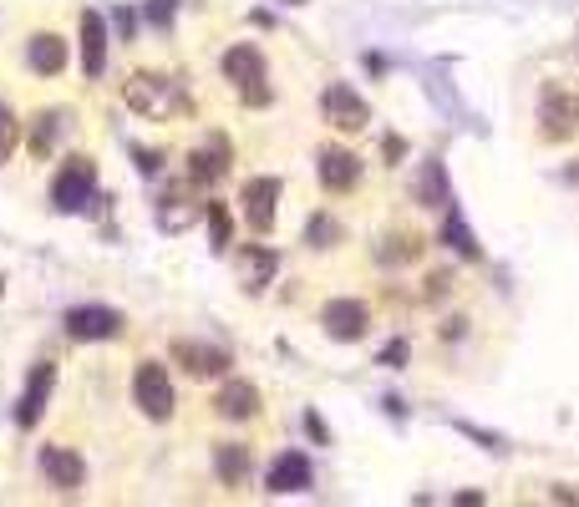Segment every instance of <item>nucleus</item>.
I'll use <instances>...</instances> for the list:
<instances>
[{
  "mask_svg": "<svg viewBox=\"0 0 579 507\" xmlns=\"http://www.w3.org/2000/svg\"><path fill=\"white\" fill-rule=\"evenodd\" d=\"M122 101H128L143 122H173V117H183L193 107L183 82H173V76H164V72H133L122 82Z\"/></svg>",
  "mask_w": 579,
  "mask_h": 507,
  "instance_id": "nucleus-1",
  "label": "nucleus"
},
{
  "mask_svg": "<svg viewBox=\"0 0 579 507\" xmlns=\"http://www.w3.org/2000/svg\"><path fill=\"white\" fill-rule=\"evenodd\" d=\"M92 193H97V162L92 158H67L57 168V178H51V208L57 214H76L82 203H92Z\"/></svg>",
  "mask_w": 579,
  "mask_h": 507,
  "instance_id": "nucleus-2",
  "label": "nucleus"
},
{
  "mask_svg": "<svg viewBox=\"0 0 579 507\" xmlns=\"http://www.w3.org/2000/svg\"><path fill=\"white\" fill-rule=\"evenodd\" d=\"M133 406L148 421H168L173 417V381H168L164 361H143L133 371Z\"/></svg>",
  "mask_w": 579,
  "mask_h": 507,
  "instance_id": "nucleus-3",
  "label": "nucleus"
},
{
  "mask_svg": "<svg viewBox=\"0 0 579 507\" xmlns=\"http://www.w3.org/2000/svg\"><path fill=\"white\" fill-rule=\"evenodd\" d=\"M321 112H326V122L336 132H346V137H357V132L372 128V107H366V97H361L357 87H346V82H330V87L321 92Z\"/></svg>",
  "mask_w": 579,
  "mask_h": 507,
  "instance_id": "nucleus-4",
  "label": "nucleus"
},
{
  "mask_svg": "<svg viewBox=\"0 0 579 507\" xmlns=\"http://www.w3.org/2000/svg\"><path fill=\"white\" fill-rule=\"evenodd\" d=\"M224 76L234 82L239 97L250 101V107H265V101H269L265 57H260V46H229V51H224Z\"/></svg>",
  "mask_w": 579,
  "mask_h": 507,
  "instance_id": "nucleus-5",
  "label": "nucleus"
},
{
  "mask_svg": "<svg viewBox=\"0 0 579 507\" xmlns=\"http://www.w3.org/2000/svg\"><path fill=\"white\" fill-rule=\"evenodd\" d=\"M579 132V92L569 87H544L539 97V137H550V143H565Z\"/></svg>",
  "mask_w": 579,
  "mask_h": 507,
  "instance_id": "nucleus-6",
  "label": "nucleus"
},
{
  "mask_svg": "<svg viewBox=\"0 0 579 507\" xmlns=\"http://www.w3.org/2000/svg\"><path fill=\"white\" fill-rule=\"evenodd\" d=\"M168 355L189 371L193 381H219V376H229V365H234V355L224 346H208V340H173L168 346Z\"/></svg>",
  "mask_w": 579,
  "mask_h": 507,
  "instance_id": "nucleus-7",
  "label": "nucleus"
},
{
  "mask_svg": "<svg viewBox=\"0 0 579 507\" xmlns=\"http://www.w3.org/2000/svg\"><path fill=\"white\" fill-rule=\"evenodd\" d=\"M128 330V319L118 310H107V304H76L67 310V335H72L76 346H87V340H118Z\"/></svg>",
  "mask_w": 579,
  "mask_h": 507,
  "instance_id": "nucleus-8",
  "label": "nucleus"
},
{
  "mask_svg": "<svg viewBox=\"0 0 579 507\" xmlns=\"http://www.w3.org/2000/svg\"><path fill=\"white\" fill-rule=\"evenodd\" d=\"M239 214L254 233H269L275 229V214H280V178H250L239 189Z\"/></svg>",
  "mask_w": 579,
  "mask_h": 507,
  "instance_id": "nucleus-9",
  "label": "nucleus"
},
{
  "mask_svg": "<svg viewBox=\"0 0 579 507\" xmlns=\"http://www.w3.org/2000/svg\"><path fill=\"white\" fill-rule=\"evenodd\" d=\"M321 325H326L330 340L357 346V340H366V330H372V310L361 300H326L321 304Z\"/></svg>",
  "mask_w": 579,
  "mask_h": 507,
  "instance_id": "nucleus-10",
  "label": "nucleus"
},
{
  "mask_svg": "<svg viewBox=\"0 0 579 507\" xmlns=\"http://www.w3.org/2000/svg\"><path fill=\"white\" fill-rule=\"evenodd\" d=\"M51 391H57V365L36 361L31 365V376H26V391H21V401H15V426H21V432H31V426L46 417Z\"/></svg>",
  "mask_w": 579,
  "mask_h": 507,
  "instance_id": "nucleus-11",
  "label": "nucleus"
},
{
  "mask_svg": "<svg viewBox=\"0 0 579 507\" xmlns=\"http://www.w3.org/2000/svg\"><path fill=\"white\" fill-rule=\"evenodd\" d=\"M315 173H321V189L326 193H351L361 183V158L351 153V147L330 143L315 153Z\"/></svg>",
  "mask_w": 579,
  "mask_h": 507,
  "instance_id": "nucleus-12",
  "label": "nucleus"
},
{
  "mask_svg": "<svg viewBox=\"0 0 579 507\" xmlns=\"http://www.w3.org/2000/svg\"><path fill=\"white\" fill-rule=\"evenodd\" d=\"M234 269H239V285L250 294H260V290H269L275 285V275H280V254L269 244H244L234 254Z\"/></svg>",
  "mask_w": 579,
  "mask_h": 507,
  "instance_id": "nucleus-13",
  "label": "nucleus"
},
{
  "mask_svg": "<svg viewBox=\"0 0 579 507\" xmlns=\"http://www.w3.org/2000/svg\"><path fill=\"white\" fill-rule=\"evenodd\" d=\"M41 478L57 493H82L87 487V462L72 447H41Z\"/></svg>",
  "mask_w": 579,
  "mask_h": 507,
  "instance_id": "nucleus-14",
  "label": "nucleus"
},
{
  "mask_svg": "<svg viewBox=\"0 0 579 507\" xmlns=\"http://www.w3.org/2000/svg\"><path fill=\"white\" fill-rule=\"evenodd\" d=\"M229 137H208L204 147H193L189 153V183H198V189H214V183H224V173H229Z\"/></svg>",
  "mask_w": 579,
  "mask_h": 507,
  "instance_id": "nucleus-15",
  "label": "nucleus"
},
{
  "mask_svg": "<svg viewBox=\"0 0 579 507\" xmlns=\"http://www.w3.org/2000/svg\"><path fill=\"white\" fill-rule=\"evenodd\" d=\"M67 57H72V46L61 41L57 31H36L26 41V67L36 76H61L67 72Z\"/></svg>",
  "mask_w": 579,
  "mask_h": 507,
  "instance_id": "nucleus-16",
  "label": "nucleus"
},
{
  "mask_svg": "<svg viewBox=\"0 0 579 507\" xmlns=\"http://www.w3.org/2000/svg\"><path fill=\"white\" fill-rule=\"evenodd\" d=\"M107 21L97 11H82V72H87V82H97V76L107 72Z\"/></svg>",
  "mask_w": 579,
  "mask_h": 507,
  "instance_id": "nucleus-17",
  "label": "nucleus"
},
{
  "mask_svg": "<svg viewBox=\"0 0 579 507\" xmlns=\"http://www.w3.org/2000/svg\"><path fill=\"white\" fill-rule=\"evenodd\" d=\"M214 411L224 421H254L260 417V386L254 381H224L219 396H214Z\"/></svg>",
  "mask_w": 579,
  "mask_h": 507,
  "instance_id": "nucleus-18",
  "label": "nucleus"
},
{
  "mask_svg": "<svg viewBox=\"0 0 579 507\" xmlns=\"http://www.w3.org/2000/svg\"><path fill=\"white\" fill-rule=\"evenodd\" d=\"M265 487L269 493H305V487H311V462H305L300 451H280L265 472Z\"/></svg>",
  "mask_w": 579,
  "mask_h": 507,
  "instance_id": "nucleus-19",
  "label": "nucleus"
},
{
  "mask_svg": "<svg viewBox=\"0 0 579 507\" xmlns=\"http://www.w3.org/2000/svg\"><path fill=\"white\" fill-rule=\"evenodd\" d=\"M198 214H204V203H193L189 189H168L164 198H158V229L164 233H183L198 224Z\"/></svg>",
  "mask_w": 579,
  "mask_h": 507,
  "instance_id": "nucleus-20",
  "label": "nucleus"
},
{
  "mask_svg": "<svg viewBox=\"0 0 579 507\" xmlns=\"http://www.w3.org/2000/svg\"><path fill=\"white\" fill-rule=\"evenodd\" d=\"M214 472L224 487H244L250 482V447L244 442H219L214 447Z\"/></svg>",
  "mask_w": 579,
  "mask_h": 507,
  "instance_id": "nucleus-21",
  "label": "nucleus"
},
{
  "mask_svg": "<svg viewBox=\"0 0 579 507\" xmlns=\"http://www.w3.org/2000/svg\"><path fill=\"white\" fill-rule=\"evenodd\" d=\"M422 249H427V239L422 233H412V229H397V233H386L382 244H376V259L382 264H417L422 259Z\"/></svg>",
  "mask_w": 579,
  "mask_h": 507,
  "instance_id": "nucleus-22",
  "label": "nucleus"
},
{
  "mask_svg": "<svg viewBox=\"0 0 579 507\" xmlns=\"http://www.w3.org/2000/svg\"><path fill=\"white\" fill-rule=\"evenodd\" d=\"M443 244L453 249V254H462V259H478V239L468 233V224H462L458 203H447L443 208Z\"/></svg>",
  "mask_w": 579,
  "mask_h": 507,
  "instance_id": "nucleus-23",
  "label": "nucleus"
},
{
  "mask_svg": "<svg viewBox=\"0 0 579 507\" xmlns=\"http://www.w3.org/2000/svg\"><path fill=\"white\" fill-rule=\"evenodd\" d=\"M417 203L422 208H447L453 203V189H447V168L437 158L422 168V183H417Z\"/></svg>",
  "mask_w": 579,
  "mask_h": 507,
  "instance_id": "nucleus-24",
  "label": "nucleus"
},
{
  "mask_svg": "<svg viewBox=\"0 0 579 507\" xmlns=\"http://www.w3.org/2000/svg\"><path fill=\"white\" fill-rule=\"evenodd\" d=\"M346 239V229L336 224L330 214H311V224H305V244L311 249H336Z\"/></svg>",
  "mask_w": 579,
  "mask_h": 507,
  "instance_id": "nucleus-25",
  "label": "nucleus"
},
{
  "mask_svg": "<svg viewBox=\"0 0 579 507\" xmlns=\"http://www.w3.org/2000/svg\"><path fill=\"white\" fill-rule=\"evenodd\" d=\"M204 218H208V239H214V249H229L234 244V218H229V208L224 203H204Z\"/></svg>",
  "mask_w": 579,
  "mask_h": 507,
  "instance_id": "nucleus-26",
  "label": "nucleus"
},
{
  "mask_svg": "<svg viewBox=\"0 0 579 507\" xmlns=\"http://www.w3.org/2000/svg\"><path fill=\"white\" fill-rule=\"evenodd\" d=\"M57 132H61V117L57 112H36V128H31V153H36V158H51Z\"/></svg>",
  "mask_w": 579,
  "mask_h": 507,
  "instance_id": "nucleus-27",
  "label": "nucleus"
},
{
  "mask_svg": "<svg viewBox=\"0 0 579 507\" xmlns=\"http://www.w3.org/2000/svg\"><path fill=\"white\" fill-rule=\"evenodd\" d=\"M15 143H21V122H15V112L5 107V101H0V168L11 162Z\"/></svg>",
  "mask_w": 579,
  "mask_h": 507,
  "instance_id": "nucleus-28",
  "label": "nucleus"
},
{
  "mask_svg": "<svg viewBox=\"0 0 579 507\" xmlns=\"http://www.w3.org/2000/svg\"><path fill=\"white\" fill-rule=\"evenodd\" d=\"M133 162H137V173L143 178L164 173V153H153V147H133Z\"/></svg>",
  "mask_w": 579,
  "mask_h": 507,
  "instance_id": "nucleus-29",
  "label": "nucleus"
},
{
  "mask_svg": "<svg viewBox=\"0 0 579 507\" xmlns=\"http://www.w3.org/2000/svg\"><path fill=\"white\" fill-rule=\"evenodd\" d=\"M173 5H179V0H148V21L158 31H168L173 26Z\"/></svg>",
  "mask_w": 579,
  "mask_h": 507,
  "instance_id": "nucleus-30",
  "label": "nucleus"
},
{
  "mask_svg": "<svg viewBox=\"0 0 579 507\" xmlns=\"http://www.w3.org/2000/svg\"><path fill=\"white\" fill-rule=\"evenodd\" d=\"M376 365H386V371H401V365H407V340H391V346L382 350V361Z\"/></svg>",
  "mask_w": 579,
  "mask_h": 507,
  "instance_id": "nucleus-31",
  "label": "nucleus"
},
{
  "mask_svg": "<svg viewBox=\"0 0 579 507\" xmlns=\"http://www.w3.org/2000/svg\"><path fill=\"white\" fill-rule=\"evenodd\" d=\"M112 21H118V41H133V31H137V11H133V5H122Z\"/></svg>",
  "mask_w": 579,
  "mask_h": 507,
  "instance_id": "nucleus-32",
  "label": "nucleus"
},
{
  "mask_svg": "<svg viewBox=\"0 0 579 507\" xmlns=\"http://www.w3.org/2000/svg\"><path fill=\"white\" fill-rule=\"evenodd\" d=\"M382 153H386V168H397V162L407 158V137H397V132H391V137L382 143Z\"/></svg>",
  "mask_w": 579,
  "mask_h": 507,
  "instance_id": "nucleus-33",
  "label": "nucleus"
},
{
  "mask_svg": "<svg viewBox=\"0 0 579 507\" xmlns=\"http://www.w3.org/2000/svg\"><path fill=\"white\" fill-rule=\"evenodd\" d=\"M453 290V275H427V300H443Z\"/></svg>",
  "mask_w": 579,
  "mask_h": 507,
  "instance_id": "nucleus-34",
  "label": "nucleus"
},
{
  "mask_svg": "<svg viewBox=\"0 0 579 507\" xmlns=\"http://www.w3.org/2000/svg\"><path fill=\"white\" fill-rule=\"evenodd\" d=\"M305 432L315 436V442H330V432H326V421L315 417V411H305Z\"/></svg>",
  "mask_w": 579,
  "mask_h": 507,
  "instance_id": "nucleus-35",
  "label": "nucleus"
},
{
  "mask_svg": "<svg viewBox=\"0 0 579 507\" xmlns=\"http://www.w3.org/2000/svg\"><path fill=\"white\" fill-rule=\"evenodd\" d=\"M285 5H305V0H285Z\"/></svg>",
  "mask_w": 579,
  "mask_h": 507,
  "instance_id": "nucleus-36",
  "label": "nucleus"
}]
</instances>
